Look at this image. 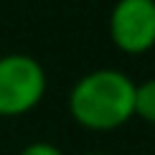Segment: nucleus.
I'll use <instances>...</instances> for the list:
<instances>
[{
    "label": "nucleus",
    "mask_w": 155,
    "mask_h": 155,
    "mask_svg": "<svg viewBox=\"0 0 155 155\" xmlns=\"http://www.w3.org/2000/svg\"><path fill=\"white\" fill-rule=\"evenodd\" d=\"M69 114L89 132H114L135 117V81L122 69L102 66L81 74L66 99Z\"/></svg>",
    "instance_id": "nucleus-1"
},
{
    "label": "nucleus",
    "mask_w": 155,
    "mask_h": 155,
    "mask_svg": "<svg viewBox=\"0 0 155 155\" xmlns=\"http://www.w3.org/2000/svg\"><path fill=\"white\" fill-rule=\"evenodd\" d=\"M48 74L31 54L13 51L0 56V117H23L43 102Z\"/></svg>",
    "instance_id": "nucleus-2"
},
{
    "label": "nucleus",
    "mask_w": 155,
    "mask_h": 155,
    "mask_svg": "<svg viewBox=\"0 0 155 155\" xmlns=\"http://www.w3.org/2000/svg\"><path fill=\"white\" fill-rule=\"evenodd\" d=\"M112 46L127 56L155 48V0H114L107 18Z\"/></svg>",
    "instance_id": "nucleus-3"
},
{
    "label": "nucleus",
    "mask_w": 155,
    "mask_h": 155,
    "mask_svg": "<svg viewBox=\"0 0 155 155\" xmlns=\"http://www.w3.org/2000/svg\"><path fill=\"white\" fill-rule=\"evenodd\" d=\"M135 117L155 127V76L135 84Z\"/></svg>",
    "instance_id": "nucleus-4"
},
{
    "label": "nucleus",
    "mask_w": 155,
    "mask_h": 155,
    "mask_svg": "<svg viewBox=\"0 0 155 155\" xmlns=\"http://www.w3.org/2000/svg\"><path fill=\"white\" fill-rule=\"evenodd\" d=\"M18 155H64V150L56 147L54 143H48V140H33V143L23 145Z\"/></svg>",
    "instance_id": "nucleus-5"
},
{
    "label": "nucleus",
    "mask_w": 155,
    "mask_h": 155,
    "mask_svg": "<svg viewBox=\"0 0 155 155\" xmlns=\"http://www.w3.org/2000/svg\"><path fill=\"white\" fill-rule=\"evenodd\" d=\"M81 155H114V153H104V150H92V153H81Z\"/></svg>",
    "instance_id": "nucleus-6"
}]
</instances>
